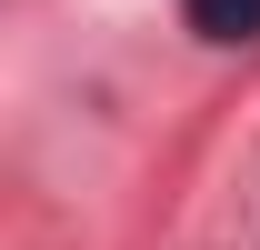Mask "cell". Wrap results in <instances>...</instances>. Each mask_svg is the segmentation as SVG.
<instances>
[{
  "label": "cell",
  "mask_w": 260,
  "mask_h": 250,
  "mask_svg": "<svg viewBox=\"0 0 260 250\" xmlns=\"http://www.w3.org/2000/svg\"><path fill=\"white\" fill-rule=\"evenodd\" d=\"M180 20H190L200 40L240 50V40H260V0H180Z\"/></svg>",
  "instance_id": "cell-1"
}]
</instances>
